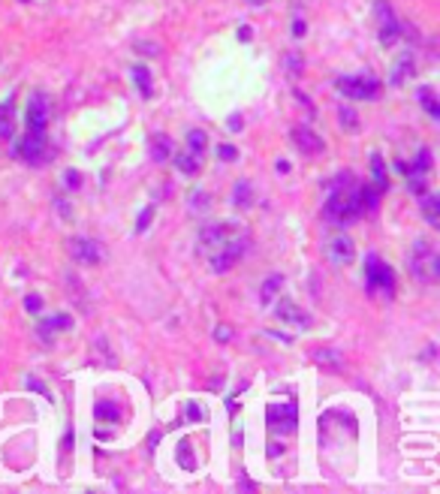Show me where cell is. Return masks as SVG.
Segmentation results:
<instances>
[{
    "label": "cell",
    "mask_w": 440,
    "mask_h": 494,
    "mask_svg": "<svg viewBox=\"0 0 440 494\" xmlns=\"http://www.w3.org/2000/svg\"><path fill=\"white\" fill-rule=\"evenodd\" d=\"M377 199H380L377 187L356 184L353 172H341V175H335V181L329 184V199H326L323 215H326V220L338 223V227H347V223H353L356 217L374 211Z\"/></svg>",
    "instance_id": "cell-1"
},
{
    "label": "cell",
    "mask_w": 440,
    "mask_h": 494,
    "mask_svg": "<svg viewBox=\"0 0 440 494\" xmlns=\"http://www.w3.org/2000/svg\"><path fill=\"white\" fill-rule=\"evenodd\" d=\"M49 118H52V100L46 91H33L28 100V133L16 145V154L30 166L46 163V136H49Z\"/></svg>",
    "instance_id": "cell-2"
},
{
    "label": "cell",
    "mask_w": 440,
    "mask_h": 494,
    "mask_svg": "<svg viewBox=\"0 0 440 494\" xmlns=\"http://www.w3.org/2000/svg\"><path fill=\"white\" fill-rule=\"evenodd\" d=\"M410 272H413L416 280H422V284H434L437 280L440 256H437V247L428 239H416L413 253H410Z\"/></svg>",
    "instance_id": "cell-3"
},
{
    "label": "cell",
    "mask_w": 440,
    "mask_h": 494,
    "mask_svg": "<svg viewBox=\"0 0 440 494\" xmlns=\"http://www.w3.org/2000/svg\"><path fill=\"white\" fill-rule=\"evenodd\" d=\"M365 287H368V293H380L386 299L395 296V272H392V265H386L374 253L365 260Z\"/></svg>",
    "instance_id": "cell-4"
},
{
    "label": "cell",
    "mask_w": 440,
    "mask_h": 494,
    "mask_svg": "<svg viewBox=\"0 0 440 494\" xmlns=\"http://www.w3.org/2000/svg\"><path fill=\"white\" fill-rule=\"evenodd\" d=\"M338 88V94H344L350 100H377L380 97V82L371 73H359V76H341L335 82Z\"/></svg>",
    "instance_id": "cell-5"
},
{
    "label": "cell",
    "mask_w": 440,
    "mask_h": 494,
    "mask_svg": "<svg viewBox=\"0 0 440 494\" xmlns=\"http://www.w3.org/2000/svg\"><path fill=\"white\" fill-rule=\"evenodd\" d=\"M247 247H251V235H247L244 229H239V232H235V235H232V239H230L227 244L220 247L218 253H214V256H208V260H211V268H214V272H218V275L230 272V268H232V265L239 263L242 256L247 253Z\"/></svg>",
    "instance_id": "cell-6"
},
{
    "label": "cell",
    "mask_w": 440,
    "mask_h": 494,
    "mask_svg": "<svg viewBox=\"0 0 440 494\" xmlns=\"http://www.w3.org/2000/svg\"><path fill=\"white\" fill-rule=\"evenodd\" d=\"M374 16H377V25H380V46L392 49L395 42L401 40V21H398V16H395V6L389 4V0H377Z\"/></svg>",
    "instance_id": "cell-7"
},
{
    "label": "cell",
    "mask_w": 440,
    "mask_h": 494,
    "mask_svg": "<svg viewBox=\"0 0 440 494\" xmlns=\"http://www.w3.org/2000/svg\"><path fill=\"white\" fill-rule=\"evenodd\" d=\"M66 251H70L73 263H78V265H97V263H103V256H106V247L97 239H85V235L66 239Z\"/></svg>",
    "instance_id": "cell-8"
},
{
    "label": "cell",
    "mask_w": 440,
    "mask_h": 494,
    "mask_svg": "<svg viewBox=\"0 0 440 494\" xmlns=\"http://www.w3.org/2000/svg\"><path fill=\"white\" fill-rule=\"evenodd\" d=\"M235 232H239V223H211V227L199 232V251L206 256H214Z\"/></svg>",
    "instance_id": "cell-9"
},
{
    "label": "cell",
    "mask_w": 440,
    "mask_h": 494,
    "mask_svg": "<svg viewBox=\"0 0 440 494\" xmlns=\"http://www.w3.org/2000/svg\"><path fill=\"white\" fill-rule=\"evenodd\" d=\"M296 422H299V410H296V404H292V401L272 404V407H268V428H272V431L290 434V431H296Z\"/></svg>",
    "instance_id": "cell-10"
},
{
    "label": "cell",
    "mask_w": 440,
    "mask_h": 494,
    "mask_svg": "<svg viewBox=\"0 0 440 494\" xmlns=\"http://www.w3.org/2000/svg\"><path fill=\"white\" fill-rule=\"evenodd\" d=\"M292 142H296V148L304 154V157H317L326 151V142L320 139V133H314L311 127H292Z\"/></svg>",
    "instance_id": "cell-11"
},
{
    "label": "cell",
    "mask_w": 440,
    "mask_h": 494,
    "mask_svg": "<svg viewBox=\"0 0 440 494\" xmlns=\"http://www.w3.org/2000/svg\"><path fill=\"white\" fill-rule=\"evenodd\" d=\"M275 317H278L280 323H287V325L311 329V317H308V313H304L292 299H278V305H275Z\"/></svg>",
    "instance_id": "cell-12"
},
{
    "label": "cell",
    "mask_w": 440,
    "mask_h": 494,
    "mask_svg": "<svg viewBox=\"0 0 440 494\" xmlns=\"http://www.w3.org/2000/svg\"><path fill=\"white\" fill-rule=\"evenodd\" d=\"M413 76H416V61H413V54H410V52H401L398 58H395L392 70H389V82H392L395 88H401V85H408Z\"/></svg>",
    "instance_id": "cell-13"
},
{
    "label": "cell",
    "mask_w": 440,
    "mask_h": 494,
    "mask_svg": "<svg viewBox=\"0 0 440 494\" xmlns=\"http://www.w3.org/2000/svg\"><path fill=\"white\" fill-rule=\"evenodd\" d=\"M353 256H356V244H353L350 235H338V239L329 241V260L335 265H350Z\"/></svg>",
    "instance_id": "cell-14"
},
{
    "label": "cell",
    "mask_w": 440,
    "mask_h": 494,
    "mask_svg": "<svg viewBox=\"0 0 440 494\" xmlns=\"http://www.w3.org/2000/svg\"><path fill=\"white\" fill-rule=\"evenodd\" d=\"M172 154H175V145H172V139H169V136H163V133H160V136L151 139V160L154 163H166Z\"/></svg>",
    "instance_id": "cell-15"
},
{
    "label": "cell",
    "mask_w": 440,
    "mask_h": 494,
    "mask_svg": "<svg viewBox=\"0 0 440 494\" xmlns=\"http://www.w3.org/2000/svg\"><path fill=\"white\" fill-rule=\"evenodd\" d=\"M172 160H175V169H178V172H184V175H196V172L202 169V157L190 154L187 148H184L182 154H172Z\"/></svg>",
    "instance_id": "cell-16"
},
{
    "label": "cell",
    "mask_w": 440,
    "mask_h": 494,
    "mask_svg": "<svg viewBox=\"0 0 440 494\" xmlns=\"http://www.w3.org/2000/svg\"><path fill=\"white\" fill-rule=\"evenodd\" d=\"M70 325H73V320L66 317V313H58V317H52V320H42V323H40V335H42L46 341H52V335H54V332H66Z\"/></svg>",
    "instance_id": "cell-17"
},
{
    "label": "cell",
    "mask_w": 440,
    "mask_h": 494,
    "mask_svg": "<svg viewBox=\"0 0 440 494\" xmlns=\"http://www.w3.org/2000/svg\"><path fill=\"white\" fill-rule=\"evenodd\" d=\"M422 215H425V220H428V227H440V199L437 196H428V193H422Z\"/></svg>",
    "instance_id": "cell-18"
},
{
    "label": "cell",
    "mask_w": 440,
    "mask_h": 494,
    "mask_svg": "<svg viewBox=\"0 0 440 494\" xmlns=\"http://www.w3.org/2000/svg\"><path fill=\"white\" fill-rule=\"evenodd\" d=\"M371 169H374V187L380 190V193H386L389 175H386V163H383L380 154H371Z\"/></svg>",
    "instance_id": "cell-19"
},
{
    "label": "cell",
    "mask_w": 440,
    "mask_h": 494,
    "mask_svg": "<svg viewBox=\"0 0 440 494\" xmlns=\"http://www.w3.org/2000/svg\"><path fill=\"white\" fill-rule=\"evenodd\" d=\"M284 287V275H272L263 284V289H259V299H263V305H272V299L278 296V289Z\"/></svg>",
    "instance_id": "cell-20"
},
{
    "label": "cell",
    "mask_w": 440,
    "mask_h": 494,
    "mask_svg": "<svg viewBox=\"0 0 440 494\" xmlns=\"http://www.w3.org/2000/svg\"><path fill=\"white\" fill-rule=\"evenodd\" d=\"M133 78H136V88H139V94L148 100L151 97V73H148V66H142V64H136L133 66Z\"/></svg>",
    "instance_id": "cell-21"
},
{
    "label": "cell",
    "mask_w": 440,
    "mask_h": 494,
    "mask_svg": "<svg viewBox=\"0 0 440 494\" xmlns=\"http://www.w3.org/2000/svg\"><path fill=\"white\" fill-rule=\"evenodd\" d=\"M416 97H420V103H422V109L428 112V115H432V118H440V103H437V97H434L432 88H420V91H416Z\"/></svg>",
    "instance_id": "cell-22"
},
{
    "label": "cell",
    "mask_w": 440,
    "mask_h": 494,
    "mask_svg": "<svg viewBox=\"0 0 440 494\" xmlns=\"http://www.w3.org/2000/svg\"><path fill=\"white\" fill-rule=\"evenodd\" d=\"M206 145H208L206 130H190V133H187V151H190V154L202 157V154H206Z\"/></svg>",
    "instance_id": "cell-23"
},
{
    "label": "cell",
    "mask_w": 440,
    "mask_h": 494,
    "mask_svg": "<svg viewBox=\"0 0 440 494\" xmlns=\"http://www.w3.org/2000/svg\"><path fill=\"white\" fill-rule=\"evenodd\" d=\"M13 136V100H6L0 106V139H9Z\"/></svg>",
    "instance_id": "cell-24"
},
{
    "label": "cell",
    "mask_w": 440,
    "mask_h": 494,
    "mask_svg": "<svg viewBox=\"0 0 440 494\" xmlns=\"http://www.w3.org/2000/svg\"><path fill=\"white\" fill-rule=\"evenodd\" d=\"M254 190H251V184L247 181H239L235 184V193H232V202H235V208H251L254 205Z\"/></svg>",
    "instance_id": "cell-25"
},
{
    "label": "cell",
    "mask_w": 440,
    "mask_h": 494,
    "mask_svg": "<svg viewBox=\"0 0 440 494\" xmlns=\"http://www.w3.org/2000/svg\"><path fill=\"white\" fill-rule=\"evenodd\" d=\"M97 419L100 422H121V407L112 401H100L97 404Z\"/></svg>",
    "instance_id": "cell-26"
},
{
    "label": "cell",
    "mask_w": 440,
    "mask_h": 494,
    "mask_svg": "<svg viewBox=\"0 0 440 494\" xmlns=\"http://www.w3.org/2000/svg\"><path fill=\"white\" fill-rule=\"evenodd\" d=\"M314 362H317V365H323V368H329V370H341L344 359L338 356L335 350H320V353H314Z\"/></svg>",
    "instance_id": "cell-27"
},
{
    "label": "cell",
    "mask_w": 440,
    "mask_h": 494,
    "mask_svg": "<svg viewBox=\"0 0 440 494\" xmlns=\"http://www.w3.org/2000/svg\"><path fill=\"white\" fill-rule=\"evenodd\" d=\"M211 208V202H208V193H202V190H194V193H190V211H208Z\"/></svg>",
    "instance_id": "cell-28"
},
{
    "label": "cell",
    "mask_w": 440,
    "mask_h": 494,
    "mask_svg": "<svg viewBox=\"0 0 440 494\" xmlns=\"http://www.w3.org/2000/svg\"><path fill=\"white\" fill-rule=\"evenodd\" d=\"M338 118H341V124H344V127H347L350 133H356V130H359V118H356V112L350 109V106H344L341 112H338Z\"/></svg>",
    "instance_id": "cell-29"
},
{
    "label": "cell",
    "mask_w": 440,
    "mask_h": 494,
    "mask_svg": "<svg viewBox=\"0 0 440 494\" xmlns=\"http://www.w3.org/2000/svg\"><path fill=\"white\" fill-rule=\"evenodd\" d=\"M284 64H287V73H290V76H302V73H304V61H302L299 52H296V54H287Z\"/></svg>",
    "instance_id": "cell-30"
},
{
    "label": "cell",
    "mask_w": 440,
    "mask_h": 494,
    "mask_svg": "<svg viewBox=\"0 0 440 494\" xmlns=\"http://www.w3.org/2000/svg\"><path fill=\"white\" fill-rule=\"evenodd\" d=\"M218 157H220V160L223 163H235V160H239V148H235V145H218Z\"/></svg>",
    "instance_id": "cell-31"
},
{
    "label": "cell",
    "mask_w": 440,
    "mask_h": 494,
    "mask_svg": "<svg viewBox=\"0 0 440 494\" xmlns=\"http://www.w3.org/2000/svg\"><path fill=\"white\" fill-rule=\"evenodd\" d=\"M178 458H182V467L184 470H194V452H190V443L184 440L182 449H178Z\"/></svg>",
    "instance_id": "cell-32"
},
{
    "label": "cell",
    "mask_w": 440,
    "mask_h": 494,
    "mask_svg": "<svg viewBox=\"0 0 440 494\" xmlns=\"http://www.w3.org/2000/svg\"><path fill=\"white\" fill-rule=\"evenodd\" d=\"M187 416H190V422L206 419V407H202V404H196V401H190V404H187Z\"/></svg>",
    "instance_id": "cell-33"
},
{
    "label": "cell",
    "mask_w": 440,
    "mask_h": 494,
    "mask_svg": "<svg viewBox=\"0 0 440 494\" xmlns=\"http://www.w3.org/2000/svg\"><path fill=\"white\" fill-rule=\"evenodd\" d=\"M66 187H82V175H78L76 169H70V172H66Z\"/></svg>",
    "instance_id": "cell-34"
},
{
    "label": "cell",
    "mask_w": 440,
    "mask_h": 494,
    "mask_svg": "<svg viewBox=\"0 0 440 494\" xmlns=\"http://www.w3.org/2000/svg\"><path fill=\"white\" fill-rule=\"evenodd\" d=\"M25 308H28V311H33V313H37V311L42 308V299H40V296H28V301H25Z\"/></svg>",
    "instance_id": "cell-35"
},
{
    "label": "cell",
    "mask_w": 440,
    "mask_h": 494,
    "mask_svg": "<svg viewBox=\"0 0 440 494\" xmlns=\"http://www.w3.org/2000/svg\"><path fill=\"white\" fill-rule=\"evenodd\" d=\"M292 37H304V21L302 18L292 21Z\"/></svg>",
    "instance_id": "cell-36"
},
{
    "label": "cell",
    "mask_w": 440,
    "mask_h": 494,
    "mask_svg": "<svg viewBox=\"0 0 440 494\" xmlns=\"http://www.w3.org/2000/svg\"><path fill=\"white\" fill-rule=\"evenodd\" d=\"M154 215V208H145V215L139 217V232H145V223H148V217Z\"/></svg>",
    "instance_id": "cell-37"
},
{
    "label": "cell",
    "mask_w": 440,
    "mask_h": 494,
    "mask_svg": "<svg viewBox=\"0 0 440 494\" xmlns=\"http://www.w3.org/2000/svg\"><path fill=\"white\" fill-rule=\"evenodd\" d=\"M214 338H218V341H230L232 332H230V329H218V332H214Z\"/></svg>",
    "instance_id": "cell-38"
},
{
    "label": "cell",
    "mask_w": 440,
    "mask_h": 494,
    "mask_svg": "<svg viewBox=\"0 0 440 494\" xmlns=\"http://www.w3.org/2000/svg\"><path fill=\"white\" fill-rule=\"evenodd\" d=\"M251 37H254L251 28H239V40H247V42H251Z\"/></svg>",
    "instance_id": "cell-39"
},
{
    "label": "cell",
    "mask_w": 440,
    "mask_h": 494,
    "mask_svg": "<svg viewBox=\"0 0 440 494\" xmlns=\"http://www.w3.org/2000/svg\"><path fill=\"white\" fill-rule=\"evenodd\" d=\"M230 127H232V130H235V133H239V127H242V118H239V115H235V118H232V121H230Z\"/></svg>",
    "instance_id": "cell-40"
},
{
    "label": "cell",
    "mask_w": 440,
    "mask_h": 494,
    "mask_svg": "<svg viewBox=\"0 0 440 494\" xmlns=\"http://www.w3.org/2000/svg\"><path fill=\"white\" fill-rule=\"evenodd\" d=\"M247 4H251V6H263L266 0H247Z\"/></svg>",
    "instance_id": "cell-41"
}]
</instances>
